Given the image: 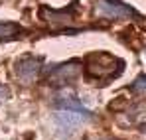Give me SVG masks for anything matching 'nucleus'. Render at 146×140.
<instances>
[{
	"instance_id": "obj_4",
	"label": "nucleus",
	"mask_w": 146,
	"mask_h": 140,
	"mask_svg": "<svg viewBox=\"0 0 146 140\" xmlns=\"http://www.w3.org/2000/svg\"><path fill=\"white\" fill-rule=\"evenodd\" d=\"M40 65H42V59L40 57H24V59H20L18 61V77L26 81V83H30V81H34L36 79V75H38V71H40Z\"/></svg>"
},
{
	"instance_id": "obj_2",
	"label": "nucleus",
	"mask_w": 146,
	"mask_h": 140,
	"mask_svg": "<svg viewBox=\"0 0 146 140\" xmlns=\"http://www.w3.org/2000/svg\"><path fill=\"white\" fill-rule=\"evenodd\" d=\"M87 69L91 75H97L101 79H105V77H113V75H119L121 69H117V65H122V61L119 59H113L109 65H105V63H101V53H93V55H89L87 57Z\"/></svg>"
},
{
	"instance_id": "obj_5",
	"label": "nucleus",
	"mask_w": 146,
	"mask_h": 140,
	"mask_svg": "<svg viewBox=\"0 0 146 140\" xmlns=\"http://www.w3.org/2000/svg\"><path fill=\"white\" fill-rule=\"evenodd\" d=\"M79 73V67H77V63L71 61V63H65V65H59L57 69L51 73V85H65V83H69L71 79H75V75Z\"/></svg>"
},
{
	"instance_id": "obj_9",
	"label": "nucleus",
	"mask_w": 146,
	"mask_h": 140,
	"mask_svg": "<svg viewBox=\"0 0 146 140\" xmlns=\"http://www.w3.org/2000/svg\"><path fill=\"white\" fill-rule=\"evenodd\" d=\"M132 91H134V93H146V75H140V77L132 83Z\"/></svg>"
},
{
	"instance_id": "obj_10",
	"label": "nucleus",
	"mask_w": 146,
	"mask_h": 140,
	"mask_svg": "<svg viewBox=\"0 0 146 140\" xmlns=\"http://www.w3.org/2000/svg\"><path fill=\"white\" fill-rule=\"evenodd\" d=\"M6 95H8V91H6V89H4V87H2V85H0V99H4V97H6Z\"/></svg>"
},
{
	"instance_id": "obj_8",
	"label": "nucleus",
	"mask_w": 146,
	"mask_h": 140,
	"mask_svg": "<svg viewBox=\"0 0 146 140\" xmlns=\"http://www.w3.org/2000/svg\"><path fill=\"white\" fill-rule=\"evenodd\" d=\"M18 34H20V26H16V24H0V40L18 38Z\"/></svg>"
},
{
	"instance_id": "obj_6",
	"label": "nucleus",
	"mask_w": 146,
	"mask_h": 140,
	"mask_svg": "<svg viewBox=\"0 0 146 140\" xmlns=\"http://www.w3.org/2000/svg\"><path fill=\"white\" fill-rule=\"evenodd\" d=\"M57 109H63V111H77V113H85V115H93L89 109H85L83 105H81V101L75 97V95H59L57 99H55V103H53Z\"/></svg>"
},
{
	"instance_id": "obj_3",
	"label": "nucleus",
	"mask_w": 146,
	"mask_h": 140,
	"mask_svg": "<svg viewBox=\"0 0 146 140\" xmlns=\"http://www.w3.org/2000/svg\"><path fill=\"white\" fill-rule=\"evenodd\" d=\"M91 117L93 115H85V113H77V111H63V113L55 115V122H57V126L63 134H73L75 128L83 120H89Z\"/></svg>"
},
{
	"instance_id": "obj_7",
	"label": "nucleus",
	"mask_w": 146,
	"mask_h": 140,
	"mask_svg": "<svg viewBox=\"0 0 146 140\" xmlns=\"http://www.w3.org/2000/svg\"><path fill=\"white\" fill-rule=\"evenodd\" d=\"M42 16H44L53 28H59V26H63V24H69L71 18H73V14L69 10H63V12H49L48 8L42 10Z\"/></svg>"
},
{
	"instance_id": "obj_1",
	"label": "nucleus",
	"mask_w": 146,
	"mask_h": 140,
	"mask_svg": "<svg viewBox=\"0 0 146 140\" xmlns=\"http://www.w3.org/2000/svg\"><path fill=\"white\" fill-rule=\"evenodd\" d=\"M95 12H97V16L111 18V20H122V18L136 16V12L132 8H128L126 4H122L121 0H97Z\"/></svg>"
}]
</instances>
